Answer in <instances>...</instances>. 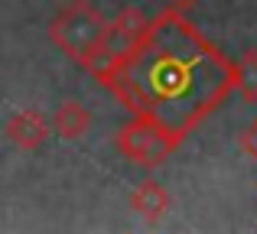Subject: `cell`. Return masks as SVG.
<instances>
[{
	"instance_id": "cell-8",
	"label": "cell",
	"mask_w": 257,
	"mask_h": 234,
	"mask_svg": "<svg viewBox=\"0 0 257 234\" xmlns=\"http://www.w3.org/2000/svg\"><path fill=\"white\" fill-rule=\"evenodd\" d=\"M234 91L247 104H257V49L241 52V59L234 62Z\"/></svg>"
},
{
	"instance_id": "cell-10",
	"label": "cell",
	"mask_w": 257,
	"mask_h": 234,
	"mask_svg": "<svg viewBox=\"0 0 257 234\" xmlns=\"http://www.w3.org/2000/svg\"><path fill=\"white\" fill-rule=\"evenodd\" d=\"M170 4H173V7H179V10H189L195 0H170Z\"/></svg>"
},
{
	"instance_id": "cell-4",
	"label": "cell",
	"mask_w": 257,
	"mask_h": 234,
	"mask_svg": "<svg viewBox=\"0 0 257 234\" xmlns=\"http://www.w3.org/2000/svg\"><path fill=\"white\" fill-rule=\"evenodd\" d=\"M144 30H147V17L137 10V7L120 10L117 17L104 26V36H101V43H98V52H94L91 65H88V72L94 75V82H98L107 69H114V65L137 46V39L144 36Z\"/></svg>"
},
{
	"instance_id": "cell-3",
	"label": "cell",
	"mask_w": 257,
	"mask_h": 234,
	"mask_svg": "<svg viewBox=\"0 0 257 234\" xmlns=\"http://www.w3.org/2000/svg\"><path fill=\"white\" fill-rule=\"evenodd\" d=\"M114 143H117L124 159L144 166V169H157L160 163H166L182 146V137L176 130H170L166 124H160L157 117L131 114V120L117 130Z\"/></svg>"
},
{
	"instance_id": "cell-2",
	"label": "cell",
	"mask_w": 257,
	"mask_h": 234,
	"mask_svg": "<svg viewBox=\"0 0 257 234\" xmlns=\"http://www.w3.org/2000/svg\"><path fill=\"white\" fill-rule=\"evenodd\" d=\"M107 20L98 13V7L91 0H72L52 17L49 23V39L82 69H88L98 52V43L104 36Z\"/></svg>"
},
{
	"instance_id": "cell-9",
	"label": "cell",
	"mask_w": 257,
	"mask_h": 234,
	"mask_svg": "<svg viewBox=\"0 0 257 234\" xmlns=\"http://www.w3.org/2000/svg\"><path fill=\"white\" fill-rule=\"evenodd\" d=\"M241 150H244L251 159H257V120L247 127L244 133H241Z\"/></svg>"
},
{
	"instance_id": "cell-7",
	"label": "cell",
	"mask_w": 257,
	"mask_h": 234,
	"mask_svg": "<svg viewBox=\"0 0 257 234\" xmlns=\"http://www.w3.org/2000/svg\"><path fill=\"white\" fill-rule=\"evenodd\" d=\"M52 127H56V133L62 140H82L88 130H91V114H88V108H82L78 101H65L62 108L56 111V117H52Z\"/></svg>"
},
{
	"instance_id": "cell-1",
	"label": "cell",
	"mask_w": 257,
	"mask_h": 234,
	"mask_svg": "<svg viewBox=\"0 0 257 234\" xmlns=\"http://www.w3.org/2000/svg\"><path fill=\"white\" fill-rule=\"evenodd\" d=\"M131 114L157 117L182 140L234 91V62L186 17L166 7L147 20L144 36L98 78Z\"/></svg>"
},
{
	"instance_id": "cell-6",
	"label": "cell",
	"mask_w": 257,
	"mask_h": 234,
	"mask_svg": "<svg viewBox=\"0 0 257 234\" xmlns=\"http://www.w3.org/2000/svg\"><path fill=\"white\" fill-rule=\"evenodd\" d=\"M131 208L137 211L144 221L153 224L170 211V192H166L160 182H153V179H144V182L131 192Z\"/></svg>"
},
{
	"instance_id": "cell-5",
	"label": "cell",
	"mask_w": 257,
	"mask_h": 234,
	"mask_svg": "<svg viewBox=\"0 0 257 234\" xmlns=\"http://www.w3.org/2000/svg\"><path fill=\"white\" fill-rule=\"evenodd\" d=\"M49 120H46L43 111L36 108H26V111H17L10 120H7L4 133L10 143H17L20 150H39V146L49 140Z\"/></svg>"
}]
</instances>
